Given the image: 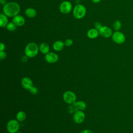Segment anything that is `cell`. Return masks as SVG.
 <instances>
[{"label":"cell","mask_w":133,"mask_h":133,"mask_svg":"<svg viewBox=\"0 0 133 133\" xmlns=\"http://www.w3.org/2000/svg\"><path fill=\"white\" fill-rule=\"evenodd\" d=\"M26 113L22 111L18 112L16 115L17 120L19 122H23L26 118Z\"/></svg>","instance_id":"obj_19"},{"label":"cell","mask_w":133,"mask_h":133,"mask_svg":"<svg viewBox=\"0 0 133 133\" xmlns=\"http://www.w3.org/2000/svg\"><path fill=\"white\" fill-rule=\"evenodd\" d=\"M7 57L6 53L4 51H0V59L1 60L5 59Z\"/></svg>","instance_id":"obj_25"},{"label":"cell","mask_w":133,"mask_h":133,"mask_svg":"<svg viewBox=\"0 0 133 133\" xmlns=\"http://www.w3.org/2000/svg\"><path fill=\"white\" fill-rule=\"evenodd\" d=\"M72 9V4L69 1H64L62 2L59 6V9L61 13L66 14H69Z\"/></svg>","instance_id":"obj_7"},{"label":"cell","mask_w":133,"mask_h":133,"mask_svg":"<svg viewBox=\"0 0 133 133\" xmlns=\"http://www.w3.org/2000/svg\"><path fill=\"white\" fill-rule=\"evenodd\" d=\"M91 1L94 3H98L100 2L101 0H91Z\"/></svg>","instance_id":"obj_31"},{"label":"cell","mask_w":133,"mask_h":133,"mask_svg":"<svg viewBox=\"0 0 133 133\" xmlns=\"http://www.w3.org/2000/svg\"><path fill=\"white\" fill-rule=\"evenodd\" d=\"M64 44H65V46H68V47L71 46L73 44V41H72V39H70V38L66 39L64 41Z\"/></svg>","instance_id":"obj_24"},{"label":"cell","mask_w":133,"mask_h":133,"mask_svg":"<svg viewBox=\"0 0 133 133\" xmlns=\"http://www.w3.org/2000/svg\"><path fill=\"white\" fill-rule=\"evenodd\" d=\"M63 100L68 104H73L76 100V96L75 94L72 91H65L62 96Z\"/></svg>","instance_id":"obj_6"},{"label":"cell","mask_w":133,"mask_h":133,"mask_svg":"<svg viewBox=\"0 0 133 133\" xmlns=\"http://www.w3.org/2000/svg\"><path fill=\"white\" fill-rule=\"evenodd\" d=\"M28 58H29V57H28L27 56H26V55H25L21 57V60L22 62H27V61H28Z\"/></svg>","instance_id":"obj_27"},{"label":"cell","mask_w":133,"mask_h":133,"mask_svg":"<svg viewBox=\"0 0 133 133\" xmlns=\"http://www.w3.org/2000/svg\"><path fill=\"white\" fill-rule=\"evenodd\" d=\"M20 11L19 5L14 2L6 3L3 7V14L8 17H14L19 14Z\"/></svg>","instance_id":"obj_1"},{"label":"cell","mask_w":133,"mask_h":133,"mask_svg":"<svg viewBox=\"0 0 133 133\" xmlns=\"http://www.w3.org/2000/svg\"><path fill=\"white\" fill-rule=\"evenodd\" d=\"M39 47L34 42L29 43L26 45L24 49V53L29 58L35 57L38 52Z\"/></svg>","instance_id":"obj_2"},{"label":"cell","mask_w":133,"mask_h":133,"mask_svg":"<svg viewBox=\"0 0 133 133\" xmlns=\"http://www.w3.org/2000/svg\"><path fill=\"white\" fill-rule=\"evenodd\" d=\"M64 43L61 41H57L55 42L52 45L53 49L56 51H60L62 50L64 47Z\"/></svg>","instance_id":"obj_14"},{"label":"cell","mask_w":133,"mask_h":133,"mask_svg":"<svg viewBox=\"0 0 133 133\" xmlns=\"http://www.w3.org/2000/svg\"><path fill=\"white\" fill-rule=\"evenodd\" d=\"M79 133H94L92 130L89 129H84L82 130Z\"/></svg>","instance_id":"obj_28"},{"label":"cell","mask_w":133,"mask_h":133,"mask_svg":"<svg viewBox=\"0 0 133 133\" xmlns=\"http://www.w3.org/2000/svg\"><path fill=\"white\" fill-rule=\"evenodd\" d=\"M8 23V17L6 16L5 14L1 13L0 14V26L2 28H5L6 27Z\"/></svg>","instance_id":"obj_16"},{"label":"cell","mask_w":133,"mask_h":133,"mask_svg":"<svg viewBox=\"0 0 133 133\" xmlns=\"http://www.w3.org/2000/svg\"><path fill=\"white\" fill-rule=\"evenodd\" d=\"M21 84L22 87L26 90H29L33 86V83L31 78L28 77H24L22 78Z\"/></svg>","instance_id":"obj_11"},{"label":"cell","mask_w":133,"mask_h":133,"mask_svg":"<svg viewBox=\"0 0 133 133\" xmlns=\"http://www.w3.org/2000/svg\"><path fill=\"white\" fill-rule=\"evenodd\" d=\"M20 128V124L19 121L17 119H11L8 122L6 128L9 133H16L17 132Z\"/></svg>","instance_id":"obj_4"},{"label":"cell","mask_w":133,"mask_h":133,"mask_svg":"<svg viewBox=\"0 0 133 133\" xmlns=\"http://www.w3.org/2000/svg\"><path fill=\"white\" fill-rule=\"evenodd\" d=\"M12 22L17 26H21L25 23V19L23 16L18 15L13 17Z\"/></svg>","instance_id":"obj_12"},{"label":"cell","mask_w":133,"mask_h":133,"mask_svg":"<svg viewBox=\"0 0 133 133\" xmlns=\"http://www.w3.org/2000/svg\"><path fill=\"white\" fill-rule=\"evenodd\" d=\"M6 1H7V0H6Z\"/></svg>","instance_id":"obj_33"},{"label":"cell","mask_w":133,"mask_h":133,"mask_svg":"<svg viewBox=\"0 0 133 133\" xmlns=\"http://www.w3.org/2000/svg\"><path fill=\"white\" fill-rule=\"evenodd\" d=\"M6 28L9 31H14L16 29L17 25L13 22H10L8 23Z\"/></svg>","instance_id":"obj_21"},{"label":"cell","mask_w":133,"mask_h":133,"mask_svg":"<svg viewBox=\"0 0 133 133\" xmlns=\"http://www.w3.org/2000/svg\"><path fill=\"white\" fill-rule=\"evenodd\" d=\"M6 0H0V2L1 3V4L2 5H5L6 3Z\"/></svg>","instance_id":"obj_30"},{"label":"cell","mask_w":133,"mask_h":133,"mask_svg":"<svg viewBox=\"0 0 133 133\" xmlns=\"http://www.w3.org/2000/svg\"><path fill=\"white\" fill-rule=\"evenodd\" d=\"M49 46L46 43H42L40 44L39 46V50L40 52L43 54H47L49 52Z\"/></svg>","instance_id":"obj_17"},{"label":"cell","mask_w":133,"mask_h":133,"mask_svg":"<svg viewBox=\"0 0 133 133\" xmlns=\"http://www.w3.org/2000/svg\"><path fill=\"white\" fill-rule=\"evenodd\" d=\"M36 11L33 8H28L25 11V15L30 18H34L36 16Z\"/></svg>","instance_id":"obj_18"},{"label":"cell","mask_w":133,"mask_h":133,"mask_svg":"<svg viewBox=\"0 0 133 133\" xmlns=\"http://www.w3.org/2000/svg\"><path fill=\"white\" fill-rule=\"evenodd\" d=\"M99 30L96 29V28H92V29H89L87 33V36L91 39L97 38L99 36Z\"/></svg>","instance_id":"obj_13"},{"label":"cell","mask_w":133,"mask_h":133,"mask_svg":"<svg viewBox=\"0 0 133 133\" xmlns=\"http://www.w3.org/2000/svg\"><path fill=\"white\" fill-rule=\"evenodd\" d=\"M99 34L104 38H109L112 36L113 32L112 29L107 26H102L99 30Z\"/></svg>","instance_id":"obj_9"},{"label":"cell","mask_w":133,"mask_h":133,"mask_svg":"<svg viewBox=\"0 0 133 133\" xmlns=\"http://www.w3.org/2000/svg\"><path fill=\"white\" fill-rule=\"evenodd\" d=\"M121 27L122 23L119 20H116L114 22L113 24V28L115 31H119L121 29Z\"/></svg>","instance_id":"obj_20"},{"label":"cell","mask_w":133,"mask_h":133,"mask_svg":"<svg viewBox=\"0 0 133 133\" xmlns=\"http://www.w3.org/2000/svg\"><path fill=\"white\" fill-rule=\"evenodd\" d=\"M102 26L101 23H100V22H96V23H95V28H96V29L98 30H99Z\"/></svg>","instance_id":"obj_26"},{"label":"cell","mask_w":133,"mask_h":133,"mask_svg":"<svg viewBox=\"0 0 133 133\" xmlns=\"http://www.w3.org/2000/svg\"><path fill=\"white\" fill-rule=\"evenodd\" d=\"M111 37L113 41L117 44H122L126 40L125 35L119 31H115L113 33Z\"/></svg>","instance_id":"obj_5"},{"label":"cell","mask_w":133,"mask_h":133,"mask_svg":"<svg viewBox=\"0 0 133 133\" xmlns=\"http://www.w3.org/2000/svg\"><path fill=\"white\" fill-rule=\"evenodd\" d=\"M5 48V46L3 43H0V51H4Z\"/></svg>","instance_id":"obj_29"},{"label":"cell","mask_w":133,"mask_h":133,"mask_svg":"<svg viewBox=\"0 0 133 133\" xmlns=\"http://www.w3.org/2000/svg\"><path fill=\"white\" fill-rule=\"evenodd\" d=\"M29 91H30V93L32 94V95H36L37 93H38V89L36 87H35V86H33L30 89H29Z\"/></svg>","instance_id":"obj_23"},{"label":"cell","mask_w":133,"mask_h":133,"mask_svg":"<svg viewBox=\"0 0 133 133\" xmlns=\"http://www.w3.org/2000/svg\"><path fill=\"white\" fill-rule=\"evenodd\" d=\"M86 9L84 6L81 4L76 5L73 11V15L74 17L77 19L83 18L86 15Z\"/></svg>","instance_id":"obj_3"},{"label":"cell","mask_w":133,"mask_h":133,"mask_svg":"<svg viewBox=\"0 0 133 133\" xmlns=\"http://www.w3.org/2000/svg\"><path fill=\"white\" fill-rule=\"evenodd\" d=\"M16 133H21V132H20V131H17V132H16Z\"/></svg>","instance_id":"obj_32"},{"label":"cell","mask_w":133,"mask_h":133,"mask_svg":"<svg viewBox=\"0 0 133 133\" xmlns=\"http://www.w3.org/2000/svg\"><path fill=\"white\" fill-rule=\"evenodd\" d=\"M77 111V110H76V109L75 108V107L73 105V104H72L71 105H70V106H69V107H68V112L69 113H70V114H72V113H74V112H75V111Z\"/></svg>","instance_id":"obj_22"},{"label":"cell","mask_w":133,"mask_h":133,"mask_svg":"<svg viewBox=\"0 0 133 133\" xmlns=\"http://www.w3.org/2000/svg\"><path fill=\"white\" fill-rule=\"evenodd\" d=\"M76 109L77 110H84L86 108V103L83 101H75L72 104Z\"/></svg>","instance_id":"obj_15"},{"label":"cell","mask_w":133,"mask_h":133,"mask_svg":"<svg viewBox=\"0 0 133 133\" xmlns=\"http://www.w3.org/2000/svg\"><path fill=\"white\" fill-rule=\"evenodd\" d=\"M73 120L77 124H81L84 122L85 118V113L81 110H77L73 114Z\"/></svg>","instance_id":"obj_8"},{"label":"cell","mask_w":133,"mask_h":133,"mask_svg":"<svg viewBox=\"0 0 133 133\" xmlns=\"http://www.w3.org/2000/svg\"><path fill=\"white\" fill-rule=\"evenodd\" d=\"M45 59L48 63H54L58 61L59 56L55 52H49L45 55Z\"/></svg>","instance_id":"obj_10"}]
</instances>
